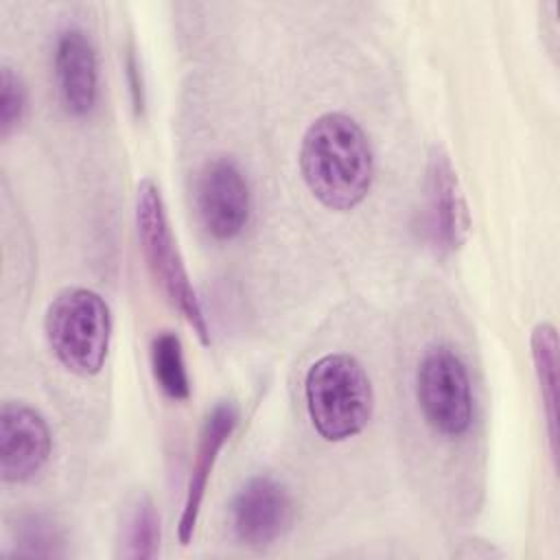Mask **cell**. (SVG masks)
Returning <instances> with one entry per match:
<instances>
[{
  "mask_svg": "<svg viewBox=\"0 0 560 560\" xmlns=\"http://www.w3.org/2000/svg\"><path fill=\"white\" fill-rule=\"evenodd\" d=\"M300 173L313 197L337 212L359 206L374 179V155L359 122L341 112L315 118L300 147Z\"/></svg>",
  "mask_w": 560,
  "mask_h": 560,
  "instance_id": "6da1fadb",
  "label": "cell"
},
{
  "mask_svg": "<svg viewBox=\"0 0 560 560\" xmlns=\"http://www.w3.org/2000/svg\"><path fill=\"white\" fill-rule=\"evenodd\" d=\"M306 411L326 442H343L365 429L374 411V389L365 368L350 354L317 359L304 378Z\"/></svg>",
  "mask_w": 560,
  "mask_h": 560,
  "instance_id": "7a4b0ae2",
  "label": "cell"
},
{
  "mask_svg": "<svg viewBox=\"0 0 560 560\" xmlns=\"http://www.w3.org/2000/svg\"><path fill=\"white\" fill-rule=\"evenodd\" d=\"M136 232L147 267L166 300L182 313L203 346H210V330L195 287L173 238L162 192L153 179H142L136 192Z\"/></svg>",
  "mask_w": 560,
  "mask_h": 560,
  "instance_id": "3957f363",
  "label": "cell"
},
{
  "mask_svg": "<svg viewBox=\"0 0 560 560\" xmlns=\"http://www.w3.org/2000/svg\"><path fill=\"white\" fill-rule=\"evenodd\" d=\"M44 330L63 368L79 376L101 372L109 350L112 313L96 291L70 287L57 293L48 304Z\"/></svg>",
  "mask_w": 560,
  "mask_h": 560,
  "instance_id": "277c9868",
  "label": "cell"
},
{
  "mask_svg": "<svg viewBox=\"0 0 560 560\" xmlns=\"http://www.w3.org/2000/svg\"><path fill=\"white\" fill-rule=\"evenodd\" d=\"M416 396L424 420L446 438L464 435L472 424V389L464 361L448 346L429 348L416 372Z\"/></svg>",
  "mask_w": 560,
  "mask_h": 560,
  "instance_id": "5b68a950",
  "label": "cell"
},
{
  "mask_svg": "<svg viewBox=\"0 0 560 560\" xmlns=\"http://www.w3.org/2000/svg\"><path fill=\"white\" fill-rule=\"evenodd\" d=\"M197 214L201 225L217 241H230L243 232L252 212L249 184L230 158L206 164L197 179Z\"/></svg>",
  "mask_w": 560,
  "mask_h": 560,
  "instance_id": "8992f818",
  "label": "cell"
},
{
  "mask_svg": "<svg viewBox=\"0 0 560 560\" xmlns=\"http://www.w3.org/2000/svg\"><path fill=\"white\" fill-rule=\"evenodd\" d=\"M52 438L39 411L26 402L7 400L0 409V477L26 483L48 464Z\"/></svg>",
  "mask_w": 560,
  "mask_h": 560,
  "instance_id": "52a82bcc",
  "label": "cell"
},
{
  "mask_svg": "<svg viewBox=\"0 0 560 560\" xmlns=\"http://www.w3.org/2000/svg\"><path fill=\"white\" fill-rule=\"evenodd\" d=\"M234 536L254 549L273 545L291 523V499L269 475L249 477L230 505Z\"/></svg>",
  "mask_w": 560,
  "mask_h": 560,
  "instance_id": "ba28073f",
  "label": "cell"
},
{
  "mask_svg": "<svg viewBox=\"0 0 560 560\" xmlns=\"http://www.w3.org/2000/svg\"><path fill=\"white\" fill-rule=\"evenodd\" d=\"M427 206L435 243L446 249H459L468 238L470 214L459 188L457 173L440 147H435L429 155Z\"/></svg>",
  "mask_w": 560,
  "mask_h": 560,
  "instance_id": "9c48e42d",
  "label": "cell"
},
{
  "mask_svg": "<svg viewBox=\"0 0 560 560\" xmlns=\"http://www.w3.org/2000/svg\"><path fill=\"white\" fill-rule=\"evenodd\" d=\"M236 422H238V409L232 400L217 402L210 409V413L203 422L199 444H197V453H195V462H192V468H190V479H188V488H186V499H184L179 525H177V536H179L182 545H188L192 540L195 525H197L199 510H201V501H203V492H206V486H208V477L214 468L219 451L223 448V444L228 442V438L236 429Z\"/></svg>",
  "mask_w": 560,
  "mask_h": 560,
  "instance_id": "30bf717a",
  "label": "cell"
},
{
  "mask_svg": "<svg viewBox=\"0 0 560 560\" xmlns=\"http://www.w3.org/2000/svg\"><path fill=\"white\" fill-rule=\"evenodd\" d=\"M55 77L68 114L88 116L98 98V63L94 46L81 28H66L57 37Z\"/></svg>",
  "mask_w": 560,
  "mask_h": 560,
  "instance_id": "8fae6325",
  "label": "cell"
},
{
  "mask_svg": "<svg viewBox=\"0 0 560 560\" xmlns=\"http://www.w3.org/2000/svg\"><path fill=\"white\" fill-rule=\"evenodd\" d=\"M532 359L536 378L542 394V407L547 416V431L551 453H558V330L553 324L542 322L532 332Z\"/></svg>",
  "mask_w": 560,
  "mask_h": 560,
  "instance_id": "7c38bea8",
  "label": "cell"
},
{
  "mask_svg": "<svg viewBox=\"0 0 560 560\" xmlns=\"http://www.w3.org/2000/svg\"><path fill=\"white\" fill-rule=\"evenodd\" d=\"M151 368L160 389L173 400H186L190 396V381L184 363L179 337L171 330H162L151 341Z\"/></svg>",
  "mask_w": 560,
  "mask_h": 560,
  "instance_id": "4fadbf2b",
  "label": "cell"
},
{
  "mask_svg": "<svg viewBox=\"0 0 560 560\" xmlns=\"http://www.w3.org/2000/svg\"><path fill=\"white\" fill-rule=\"evenodd\" d=\"M125 558H153L160 547V516L149 497L136 501L125 525Z\"/></svg>",
  "mask_w": 560,
  "mask_h": 560,
  "instance_id": "5bb4252c",
  "label": "cell"
},
{
  "mask_svg": "<svg viewBox=\"0 0 560 560\" xmlns=\"http://www.w3.org/2000/svg\"><path fill=\"white\" fill-rule=\"evenodd\" d=\"M26 114V88L20 74L2 66L0 70V136L9 138Z\"/></svg>",
  "mask_w": 560,
  "mask_h": 560,
  "instance_id": "9a60e30c",
  "label": "cell"
},
{
  "mask_svg": "<svg viewBox=\"0 0 560 560\" xmlns=\"http://www.w3.org/2000/svg\"><path fill=\"white\" fill-rule=\"evenodd\" d=\"M125 72L129 79V90H131V103L136 114H142L144 107V88H142V77H140V63L136 59V52L129 48L127 50V59H125Z\"/></svg>",
  "mask_w": 560,
  "mask_h": 560,
  "instance_id": "2e32d148",
  "label": "cell"
}]
</instances>
